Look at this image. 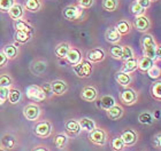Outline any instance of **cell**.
Here are the masks:
<instances>
[{"label": "cell", "mask_w": 161, "mask_h": 151, "mask_svg": "<svg viewBox=\"0 0 161 151\" xmlns=\"http://www.w3.org/2000/svg\"><path fill=\"white\" fill-rule=\"evenodd\" d=\"M8 100H9V102L12 104H15L17 103L19 101H20L21 98V93L20 91H17V89H12V91H9V93H8Z\"/></svg>", "instance_id": "obj_26"}, {"label": "cell", "mask_w": 161, "mask_h": 151, "mask_svg": "<svg viewBox=\"0 0 161 151\" xmlns=\"http://www.w3.org/2000/svg\"><path fill=\"white\" fill-rule=\"evenodd\" d=\"M43 92L45 93V95L46 94H50V93H52V89H51V85L46 84L45 86L43 87Z\"/></svg>", "instance_id": "obj_47"}, {"label": "cell", "mask_w": 161, "mask_h": 151, "mask_svg": "<svg viewBox=\"0 0 161 151\" xmlns=\"http://www.w3.org/2000/svg\"><path fill=\"white\" fill-rule=\"evenodd\" d=\"M153 1H154V0H153Z\"/></svg>", "instance_id": "obj_51"}, {"label": "cell", "mask_w": 161, "mask_h": 151, "mask_svg": "<svg viewBox=\"0 0 161 151\" xmlns=\"http://www.w3.org/2000/svg\"><path fill=\"white\" fill-rule=\"evenodd\" d=\"M82 96H83L84 100L93 101L96 98V96H97V91L93 87H86L84 88L83 92H82Z\"/></svg>", "instance_id": "obj_20"}, {"label": "cell", "mask_w": 161, "mask_h": 151, "mask_svg": "<svg viewBox=\"0 0 161 151\" xmlns=\"http://www.w3.org/2000/svg\"><path fill=\"white\" fill-rule=\"evenodd\" d=\"M116 80H118L119 84L122 85V86H127V85L130 84L131 78H130V76L128 73H125V72H120V73L116 74Z\"/></svg>", "instance_id": "obj_23"}, {"label": "cell", "mask_w": 161, "mask_h": 151, "mask_svg": "<svg viewBox=\"0 0 161 151\" xmlns=\"http://www.w3.org/2000/svg\"><path fill=\"white\" fill-rule=\"evenodd\" d=\"M138 120L141 124H145V125H150L152 124V121H153V118L150 113L147 112H143V113L139 114V118H138Z\"/></svg>", "instance_id": "obj_30"}, {"label": "cell", "mask_w": 161, "mask_h": 151, "mask_svg": "<svg viewBox=\"0 0 161 151\" xmlns=\"http://www.w3.org/2000/svg\"><path fill=\"white\" fill-rule=\"evenodd\" d=\"M131 12H132V14H135L136 16H139V15H142L143 14V12H144V8H142L139 5H138L137 3H134L132 6H131Z\"/></svg>", "instance_id": "obj_40"}, {"label": "cell", "mask_w": 161, "mask_h": 151, "mask_svg": "<svg viewBox=\"0 0 161 151\" xmlns=\"http://www.w3.org/2000/svg\"><path fill=\"white\" fill-rule=\"evenodd\" d=\"M14 5V0H0V10H8Z\"/></svg>", "instance_id": "obj_38"}, {"label": "cell", "mask_w": 161, "mask_h": 151, "mask_svg": "<svg viewBox=\"0 0 161 151\" xmlns=\"http://www.w3.org/2000/svg\"><path fill=\"white\" fill-rule=\"evenodd\" d=\"M106 39L108 41H111V43H116L121 39V34L116 29L114 28H111V29H108L106 31Z\"/></svg>", "instance_id": "obj_14"}, {"label": "cell", "mask_w": 161, "mask_h": 151, "mask_svg": "<svg viewBox=\"0 0 161 151\" xmlns=\"http://www.w3.org/2000/svg\"><path fill=\"white\" fill-rule=\"evenodd\" d=\"M107 114L112 120H115V119H118V118L121 117V114H122V109H121V107H119V105L115 104V105L111 107L109 109H107Z\"/></svg>", "instance_id": "obj_16"}, {"label": "cell", "mask_w": 161, "mask_h": 151, "mask_svg": "<svg viewBox=\"0 0 161 151\" xmlns=\"http://www.w3.org/2000/svg\"><path fill=\"white\" fill-rule=\"evenodd\" d=\"M8 93H9L8 87H0V104H3L6 102L7 98H8Z\"/></svg>", "instance_id": "obj_37"}, {"label": "cell", "mask_w": 161, "mask_h": 151, "mask_svg": "<svg viewBox=\"0 0 161 151\" xmlns=\"http://www.w3.org/2000/svg\"><path fill=\"white\" fill-rule=\"evenodd\" d=\"M103 7L107 12H114L118 7V1L116 0H104L103 1Z\"/></svg>", "instance_id": "obj_24"}, {"label": "cell", "mask_w": 161, "mask_h": 151, "mask_svg": "<svg viewBox=\"0 0 161 151\" xmlns=\"http://www.w3.org/2000/svg\"><path fill=\"white\" fill-rule=\"evenodd\" d=\"M10 78L8 76H0V87H9Z\"/></svg>", "instance_id": "obj_41"}, {"label": "cell", "mask_w": 161, "mask_h": 151, "mask_svg": "<svg viewBox=\"0 0 161 151\" xmlns=\"http://www.w3.org/2000/svg\"><path fill=\"white\" fill-rule=\"evenodd\" d=\"M137 3L142 8H147L150 6V3H151V0H137Z\"/></svg>", "instance_id": "obj_45"}, {"label": "cell", "mask_w": 161, "mask_h": 151, "mask_svg": "<svg viewBox=\"0 0 161 151\" xmlns=\"http://www.w3.org/2000/svg\"><path fill=\"white\" fill-rule=\"evenodd\" d=\"M121 140L123 141L124 144H132L137 140V136L132 131H125L121 136Z\"/></svg>", "instance_id": "obj_15"}, {"label": "cell", "mask_w": 161, "mask_h": 151, "mask_svg": "<svg viewBox=\"0 0 161 151\" xmlns=\"http://www.w3.org/2000/svg\"><path fill=\"white\" fill-rule=\"evenodd\" d=\"M155 140H157V147H158V148H160V134L157 135Z\"/></svg>", "instance_id": "obj_48"}, {"label": "cell", "mask_w": 161, "mask_h": 151, "mask_svg": "<svg viewBox=\"0 0 161 151\" xmlns=\"http://www.w3.org/2000/svg\"><path fill=\"white\" fill-rule=\"evenodd\" d=\"M78 124H80V127L82 128V129L87 131V132L93 131L94 126H96L93 120H91V119H89V118H83V119H80V120L78 121Z\"/></svg>", "instance_id": "obj_18"}, {"label": "cell", "mask_w": 161, "mask_h": 151, "mask_svg": "<svg viewBox=\"0 0 161 151\" xmlns=\"http://www.w3.org/2000/svg\"><path fill=\"white\" fill-rule=\"evenodd\" d=\"M90 140L96 144L103 145L105 143V133L101 129H93L90 133Z\"/></svg>", "instance_id": "obj_6"}, {"label": "cell", "mask_w": 161, "mask_h": 151, "mask_svg": "<svg viewBox=\"0 0 161 151\" xmlns=\"http://www.w3.org/2000/svg\"><path fill=\"white\" fill-rule=\"evenodd\" d=\"M148 25H150V22H148V18L144 15H139V16L136 18V22H135V27L138 31H146L148 29Z\"/></svg>", "instance_id": "obj_8"}, {"label": "cell", "mask_w": 161, "mask_h": 151, "mask_svg": "<svg viewBox=\"0 0 161 151\" xmlns=\"http://www.w3.org/2000/svg\"><path fill=\"white\" fill-rule=\"evenodd\" d=\"M143 47H144V54L145 56L148 57V58H152L154 60L157 58V45H155L154 40L151 36H145L143 38Z\"/></svg>", "instance_id": "obj_1"}, {"label": "cell", "mask_w": 161, "mask_h": 151, "mask_svg": "<svg viewBox=\"0 0 161 151\" xmlns=\"http://www.w3.org/2000/svg\"><path fill=\"white\" fill-rule=\"evenodd\" d=\"M51 89H52V93H55L58 95L64 94V92H66V89H67V85L64 84L62 80L53 81L51 84Z\"/></svg>", "instance_id": "obj_9"}, {"label": "cell", "mask_w": 161, "mask_h": 151, "mask_svg": "<svg viewBox=\"0 0 161 151\" xmlns=\"http://www.w3.org/2000/svg\"><path fill=\"white\" fill-rule=\"evenodd\" d=\"M74 70H75V72L77 73L78 77L86 78L90 76L92 68H91L90 62L84 61V62H80L78 64H76V65L74 67Z\"/></svg>", "instance_id": "obj_3"}, {"label": "cell", "mask_w": 161, "mask_h": 151, "mask_svg": "<svg viewBox=\"0 0 161 151\" xmlns=\"http://www.w3.org/2000/svg\"><path fill=\"white\" fill-rule=\"evenodd\" d=\"M0 151H3V149H0Z\"/></svg>", "instance_id": "obj_50"}, {"label": "cell", "mask_w": 161, "mask_h": 151, "mask_svg": "<svg viewBox=\"0 0 161 151\" xmlns=\"http://www.w3.org/2000/svg\"><path fill=\"white\" fill-rule=\"evenodd\" d=\"M152 93H153V96L157 98H161V83H157V84L153 85L152 87Z\"/></svg>", "instance_id": "obj_39"}, {"label": "cell", "mask_w": 161, "mask_h": 151, "mask_svg": "<svg viewBox=\"0 0 161 151\" xmlns=\"http://www.w3.org/2000/svg\"><path fill=\"white\" fill-rule=\"evenodd\" d=\"M7 62V57L3 53H0V67H3Z\"/></svg>", "instance_id": "obj_46"}, {"label": "cell", "mask_w": 161, "mask_h": 151, "mask_svg": "<svg viewBox=\"0 0 161 151\" xmlns=\"http://www.w3.org/2000/svg\"><path fill=\"white\" fill-rule=\"evenodd\" d=\"M134 56V53H132V49L128 46H122V58L123 60H128V58H131Z\"/></svg>", "instance_id": "obj_35"}, {"label": "cell", "mask_w": 161, "mask_h": 151, "mask_svg": "<svg viewBox=\"0 0 161 151\" xmlns=\"http://www.w3.org/2000/svg\"><path fill=\"white\" fill-rule=\"evenodd\" d=\"M78 3L83 8H89L93 5V0H78Z\"/></svg>", "instance_id": "obj_43"}, {"label": "cell", "mask_w": 161, "mask_h": 151, "mask_svg": "<svg viewBox=\"0 0 161 151\" xmlns=\"http://www.w3.org/2000/svg\"><path fill=\"white\" fill-rule=\"evenodd\" d=\"M64 15L67 20L75 21L82 15V10L76 6H69L64 10Z\"/></svg>", "instance_id": "obj_4"}, {"label": "cell", "mask_w": 161, "mask_h": 151, "mask_svg": "<svg viewBox=\"0 0 161 151\" xmlns=\"http://www.w3.org/2000/svg\"><path fill=\"white\" fill-rule=\"evenodd\" d=\"M160 68L157 67V65H153L152 68H150L147 70V73H148V77L152 78V79H158L160 77Z\"/></svg>", "instance_id": "obj_34"}, {"label": "cell", "mask_w": 161, "mask_h": 151, "mask_svg": "<svg viewBox=\"0 0 161 151\" xmlns=\"http://www.w3.org/2000/svg\"><path fill=\"white\" fill-rule=\"evenodd\" d=\"M8 13H9V16L14 20H19L22 17L23 15V8L21 5H13V6L10 7L9 9H8Z\"/></svg>", "instance_id": "obj_12"}, {"label": "cell", "mask_w": 161, "mask_h": 151, "mask_svg": "<svg viewBox=\"0 0 161 151\" xmlns=\"http://www.w3.org/2000/svg\"><path fill=\"white\" fill-rule=\"evenodd\" d=\"M154 65L153 64V60L152 58H148V57H143L141 61H139V63H137V68H139L142 71H147L150 68H152Z\"/></svg>", "instance_id": "obj_19"}, {"label": "cell", "mask_w": 161, "mask_h": 151, "mask_svg": "<svg viewBox=\"0 0 161 151\" xmlns=\"http://www.w3.org/2000/svg\"><path fill=\"white\" fill-rule=\"evenodd\" d=\"M66 128H67V131L70 133V134H78L80 131V124H78L77 121L75 120H70L68 121L67 125H66Z\"/></svg>", "instance_id": "obj_21"}, {"label": "cell", "mask_w": 161, "mask_h": 151, "mask_svg": "<svg viewBox=\"0 0 161 151\" xmlns=\"http://www.w3.org/2000/svg\"><path fill=\"white\" fill-rule=\"evenodd\" d=\"M111 55L114 57V58L121 60V58H122V46L114 45V46L111 48Z\"/></svg>", "instance_id": "obj_32"}, {"label": "cell", "mask_w": 161, "mask_h": 151, "mask_svg": "<svg viewBox=\"0 0 161 151\" xmlns=\"http://www.w3.org/2000/svg\"><path fill=\"white\" fill-rule=\"evenodd\" d=\"M3 143L5 147H7V148H13V145H14V140L13 138H5L3 140Z\"/></svg>", "instance_id": "obj_44"}, {"label": "cell", "mask_w": 161, "mask_h": 151, "mask_svg": "<svg viewBox=\"0 0 161 151\" xmlns=\"http://www.w3.org/2000/svg\"><path fill=\"white\" fill-rule=\"evenodd\" d=\"M123 141L121 140V138H116L113 140V142H112V147H113V149H114L115 151H121L122 149H123Z\"/></svg>", "instance_id": "obj_36"}, {"label": "cell", "mask_w": 161, "mask_h": 151, "mask_svg": "<svg viewBox=\"0 0 161 151\" xmlns=\"http://www.w3.org/2000/svg\"><path fill=\"white\" fill-rule=\"evenodd\" d=\"M29 33L25 32V31H21V30H16L15 32V39H16L19 43L23 44V43H27L29 40Z\"/></svg>", "instance_id": "obj_27"}, {"label": "cell", "mask_w": 161, "mask_h": 151, "mask_svg": "<svg viewBox=\"0 0 161 151\" xmlns=\"http://www.w3.org/2000/svg\"><path fill=\"white\" fill-rule=\"evenodd\" d=\"M40 7L39 0H25V8L31 12H37Z\"/></svg>", "instance_id": "obj_28"}, {"label": "cell", "mask_w": 161, "mask_h": 151, "mask_svg": "<svg viewBox=\"0 0 161 151\" xmlns=\"http://www.w3.org/2000/svg\"><path fill=\"white\" fill-rule=\"evenodd\" d=\"M104 56L105 54L101 49H92L87 54L89 61H92V62H99V61H101L104 58Z\"/></svg>", "instance_id": "obj_13"}, {"label": "cell", "mask_w": 161, "mask_h": 151, "mask_svg": "<svg viewBox=\"0 0 161 151\" xmlns=\"http://www.w3.org/2000/svg\"><path fill=\"white\" fill-rule=\"evenodd\" d=\"M121 100L123 101L125 104L134 103L135 100H136V93L132 89H125L121 94Z\"/></svg>", "instance_id": "obj_10"}, {"label": "cell", "mask_w": 161, "mask_h": 151, "mask_svg": "<svg viewBox=\"0 0 161 151\" xmlns=\"http://www.w3.org/2000/svg\"><path fill=\"white\" fill-rule=\"evenodd\" d=\"M24 116L28 120H36L39 116V108L37 105L30 104L24 109Z\"/></svg>", "instance_id": "obj_5"}, {"label": "cell", "mask_w": 161, "mask_h": 151, "mask_svg": "<svg viewBox=\"0 0 161 151\" xmlns=\"http://www.w3.org/2000/svg\"><path fill=\"white\" fill-rule=\"evenodd\" d=\"M101 105V107L104 108V109H109L111 107H113V105H115V100L113 96H109V95H106V96H104V98H101L100 103H99Z\"/></svg>", "instance_id": "obj_22"}, {"label": "cell", "mask_w": 161, "mask_h": 151, "mask_svg": "<svg viewBox=\"0 0 161 151\" xmlns=\"http://www.w3.org/2000/svg\"><path fill=\"white\" fill-rule=\"evenodd\" d=\"M64 143H66V136L64 135H58L55 138V145L58 148H61Z\"/></svg>", "instance_id": "obj_42"}, {"label": "cell", "mask_w": 161, "mask_h": 151, "mask_svg": "<svg viewBox=\"0 0 161 151\" xmlns=\"http://www.w3.org/2000/svg\"><path fill=\"white\" fill-rule=\"evenodd\" d=\"M137 61L135 60L134 57H131V58H128L125 60V63H124V67H123V72L125 73H129V72H132L137 69Z\"/></svg>", "instance_id": "obj_17"}, {"label": "cell", "mask_w": 161, "mask_h": 151, "mask_svg": "<svg viewBox=\"0 0 161 151\" xmlns=\"http://www.w3.org/2000/svg\"><path fill=\"white\" fill-rule=\"evenodd\" d=\"M116 30L120 32V34H124V33H128V32H129L130 27H129V24H128L127 22L121 21V22L118 23V25H116Z\"/></svg>", "instance_id": "obj_33"}, {"label": "cell", "mask_w": 161, "mask_h": 151, "mask_svg": "<svg viewBox=\"0 0 161 151\" xmlns=\"http://www.w3.org/2000/svg\"><path fill=\"white\" fill-rule=\"evenodd\" d=\"M3 53L6 55L7 58H13L16 55V47L13 46V45H8V46H6V47L3 48Z\"/></svg>", "instance_id": "obj_29"}, {"label": "cell", "mask_w": 161, "mask_h": 151, "mask_svg": "<svg viewBox=\"0 0 161 151\" xmlns=\"http://www.w3.org/2000/svg\"><path fill=\"white\" fill-rule=\"evenodd\" d=\"M35 151H46L45 149H42V148H39V149H36Z\"/></svg>", "instance_id": "obj_49"}, {"label": "cell", "mask_w": 161, "mask_h": 151, "mask_svg": "<svg viewBox=\"0 0 161 151\" xmlns=\"http://www.w3.org/2000/svg\"><path fill=\"white\" fill-rule=\"evenodd\" d=\"M36 134L39 136H47L51 133V126L48 123H40L36 126Z\"/></svg>", "instance_id": "obj_11"}, {"label": "cell", "mask_w": 161, "mask_h": 151, "mask_svg": "<svg viewBox=\"0 0 161 151\" xmlns=\"http://www.w3.org/2000/svg\"><path fill=\"white\" fill-rule=\"evenodd\" d=\"M25 94H27L28 98H30L32 101H43L46 98V95L43 92V89L39 88L38 86H29L27 88Z\"/></svg>", "instance_id": "obj_2"}, {"label": "cell", "mask_w": 161, "mask_h": 151, "mask_svg": "<svg viewBox=\"0 0 161 151\" xmlns=\"http://www.w3.org/2000/svg\"><path fill=\"white\" fill-rule=\"evenodd\" d=\"M69 49H70V48H69V46H68L67 44H60L57 47V49H55V54H57L59 57L64 58V57H66V55H67Z\"/></svg>", "instance_id": "obj_25"}, {"label": "cell", "mask_w": 161, "mask_h": 151, "mask_svg": "<svg viewBox=\"0 0 161 151\" xmlns=\"http://www.w3.org/2000/svg\"><path fill=\"white\" fill-rule=\"evenodd\" d=\"M66 58H67L68 62H69L70 64H73V65H76V64H78L80 62V58H82V56H80V53L78 52L77 49L71 48V49L68 50L67 55H66Z\"/></svg>", "instance_id": "obj_7"}, {"label": "cell", "mask_w": 161, "mask_h": 151, "mask_svg": "<svg viewBox=\"0 0 161 151\" xmlns=\"http://www.w3.org/2000/svg\"><path fill=\"white\" fill-rule=\"evenodd\" d=\"M15 28H16V30H21V31H25L28 33H30L31 31V28L24 21H21V20H17L16 23H15Z\"/></svg>", "instance_id": "obj_31"}]
</instances>
